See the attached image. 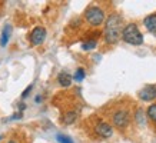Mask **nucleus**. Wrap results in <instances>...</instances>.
Returning <instances> with one entry per match:
<instances>
[{"label":"nucleus","mask_w":156,"mask_h":143,"mask_svg":"<svg viewBox=\"0 0 156 143\" xmlns=\"http://www.w3.org/2000/svg\"><path fill=\"white\" fill-rule=\"evenodd\" d=\"M120 23L122 17L119 14H112L106 22V29H105V40L110 44H113L120 37Z\"/></svg>","instance_id":"f257e3e1"},{"label":"nucleus","mask_w":156,"mask_h":143,"mask_svg":"<svg viewBox=\"0 0 156 143\" xmlns=\"http://www.w3.org/2000/svg\"><path fill=\"white\" fill-rule=\"evenodd\" d=\"M122 39L129 44H135V46H139L143 43V36L142 33L139 32V29L135 23H130L128 26H125L122 32Z\"/></svg>","instance_id":"f03ea898"},{"label":"nucleus","mask_w":156,"mask_h":143,"mask_svg":"<svg viewBox=\"0 0 156 143\" xmlns=\"http://www.w3.org/2000/svg\"><path fill=\"white\" fill-rule=\"evenodd\" d=\"M85 17H86V20L89 22V24H92V26H99V24L103 23L105 13L100 7L92 6V7H89V9L85 12Z\"/></svg>","instance_id":"7ed1b4c3"},{"label":"nucleus","mask_w":156,"mask_h":143,"mask_svg":"<svg viewBox=\"0 0 156 143\" xmlns=\"http://www.w3.org/2000/svg\"><path fill=\"white\" fill-rule=\"evenodd\" d=\"M112 119H113V124L116 127L123 129L128 126L129 120H130V114H129L128 110H118V112L113 114Z\"/></svg>","instance_id":"20e7f679"},{"label":"nucleus","mask_w":156,"mask_h":143,"mask_svg":"<svg viewBox=\"0 0 156 143\" xmlns=\"http://www.w3.org/2000/svg\"><path fill=\"white\" fill-rule=\"evenodd\" d=\"M29 39H30V43H32L33 46H39V44H42V43L44 42V39H46V29L44 27L33 29V32L30 33Z\"/></svg>","instance_id":"39448f33"},{"label":"nucleus","mask_w":156,"mask_h":143,"mask_svg":"<svg viewBox=\"0 0 156 143\" xmlns=\"http://www.w3.org/2000/svg\"><path fill=\"white\" fill-rule=\"evenodd\" d=\"M139 99H142L143 102H151V100L156 99V86L146 85L139 92Z\"/></svg>","instance_id":"423d86ee"},{"label":"nucleus","mask_w":156,"mask_h":143,"mask_svg":"<svg viewBox=\"0 0 156 143\" xmlns=\"http://www.w3.org/2000/svg\"><path fill=\"white\" fill-rule=\"evenodd\" d=\"M96 133L99 134L100 138L103 139H108L110 138L112 134H113V129H112V126L108 123H105V122H100V123H98V126H96Z\"/></svg>","instance_id":"0eeeda50"},{"label":"nucleus","mask_w":156,"mask_h":143,"mask_svg":"<svg viewBox=\"0 0 156 143\" xmlns=\"http://www.w3.org/2000/svg\"><path fill=\"white\" fill-rule=\"evenodd\" d=\"M72 80H73V77H72L67 72H62V73H59V76H57V82H59V85L63 86V87L70 86Z\"/></svg>","instance_id":"6e6552de"},{"label":"nucleus","mask_w":156,"mask_h":143,"mask_svg":"<svg viewBox=\"0 0 156 143\" xmlns=\"http://www.w3.org/2000/svg\"><path fill=\"white\" fill-rule=\"evenodd\" d=\"M10 34H12V26L6 24L3 32H2V37H0V46L2 47H5L6 44H7V42H9V39H10Z\"/></svg>","instance_id":"1a4fd4ad"},{"label":"nucleus","mask_w":156,"mask_h":143,"mask_svg":"<svg viewBox=\"0 0 156 143\" xmlns=\"http://www.w3.org/2000/svg\"><path fill=\"white\" fill-rule=\"evenodd\" d=\"M145 26L149 32L152 33H156V14H151V16H147L146 19H145Z\"/></svg>","instance_id":"9d476101"},{"label":"nucleus","mask_w":156,"mask_h":143,"mask_svg":"<svg viewBox=\"0 0 156 143\" xmlns=\"http://www.w3.org/2000/svg\"><path fill=\"white\" fill-rule=\"evenodd\" d=\"M76 117H77L76 112H67L65 114V117H63V122H65V124H72V123H75Z\"/></svg>","instance_id":"9b49d317"},{"label":"nucleus","mask_w":156,"mask_h":143,"mask_svg":"<svg viewBox=\"0 0 156 143\" xmlns=\"http://www.w3.org/2000/svg\"><path fill=\"white\" fill-rule=\"evenodd\" d=\"M85 76H86V72H85V69H82V67H79V69L75 72V80L76 82H82L85 79Z\"/></svg>","instance_id":"f8f14e48"},{"label":"nucleus","mask_w":156,"mask_h":143,"mask_svg":"<svg viewBox=\"0 0 156 143\" xmlns=\"http://www.w3.org/2000/svg\"><path fill=\"white\" fill-rule=\"evenodd\" d=\"M147 117L156 123V105H152L147 107Z\"/></svg>","instance_id":"ddd939ff"},{"label":"nucleus","mask_w":156,"mask_h":143,"mask_svg":"<svg viewBox=\"0 0 156 143\" xmlns=\"http://www.w3.org/2000/svg\"><path fill=\"white\" fill-rule=\"evenodd\" d=\"M96 47V42L95 40H89V42H85L82 44V49L83 50H92V49Z\"/></svg>","instance_id":"4468645a"},{"label":"nucleus","mask_w":156,"mask_h":143,"mask_svg":"<svg viewBox=\"0 0 156 143\" xmlns=\"http://www.w3.org/2000/svg\"><path fill=\"white\" fill-rule=\"evenodd\" d=\"M56 139L59 140V143H73V140L69 136H65V134H57Z\"/></svg>","instance_id":"2eb2a0df"},{"label":"nucleus","mask_w":156,"mask_h":143,"mask_svg":"<svg viewBox=\"0 0 156 143\" xmlns=\"http://www.w3.org/2000/svg\"><path fill=\"white\" fill-rule=\"evenodd\" d=\"M142 113H143L142 110H137V113H136V120H137V123L139 124H145L142 122Z\"/></svg>","instance_id":"dca6fc26"},{"label":"nucleus","mask_w":156,"mask_h":143,"mask_svg":"<svg viewBox=\"0 0 156 143\" xmlns=\"http://www.w3.org/2000/svg\"><path fill=\"white\" fill-rule=\"evenodd\" d=\"M32 87H33V86H29L27 89H26V90L23 92V95H22V97H23V99H24V97H27V96H29V93H30V90H32Z\"/></svg>","instance_id":"f3484780"},{"label":"nucleus","mask_w":156,"mask_h":143,"mask_svg":"<svg viewBox=\"0 0 156 143\" xmlns=\"http://www.w3.org/2000/svg\"><path fill=\"white\" fill-rule=\"evenodd\" d=\"M7 143H17V142H16V140H9Z\"/></svg>","instance_id":"a211bd4d"}]
</instances>
